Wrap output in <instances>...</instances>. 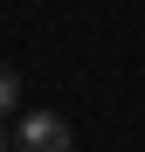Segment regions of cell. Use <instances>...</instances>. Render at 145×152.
<instances>
[{
	"instance_id": "obj_1",
	"label": "cell",
	"mask_w": 145,
	"mask_h": 152,
	"mask_svg": "<svg viewBox=\"0 0 145 152\" xmlns=\"http://www.w3.org/2000/svg\"><path fill=\"white\" fill-rule=\"evenodd\" d=\"M14 152H76V132H69V118H55V111H35V118H21Z\"/></svg>"
},
{
	"instance_id": "obj_2",
	"label": "cell",
	"mask_w": 145,
	"mask_h": 152,
	"mask_svg": "<svg viewBox=\"0 0 145 152\" xmlns=\"http://www.w3.org/2000/svg\"><path fill=\"white\" fill-rule=\"evenodd\" d=\"M14 104H21V76H14V69H7V62H0V118H7V111H14Z\"/></svg>"
},
{
	"instance_id": "obj_3",
	"label": "cell",
	"mask_w": 145,
	"mask_h": 152,
	"mask_svg": "<svg viewBox=\"0 0 145 152\" xmlns=\"http://www.w3.org/2000/svg\"><path fill=\"white\" fill-rule=\"evenodd\" d=\"M7 145H14V138H7V124H0V152H7Z\"/></svg>"
}]
</instances>
